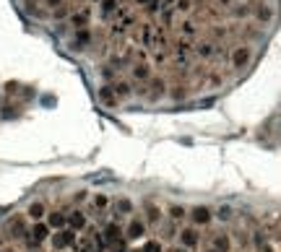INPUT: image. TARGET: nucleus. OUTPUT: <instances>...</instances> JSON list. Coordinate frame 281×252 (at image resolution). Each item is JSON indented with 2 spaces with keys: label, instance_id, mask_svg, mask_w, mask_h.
Masks as SVG:
<instances>
[{
  "label": "nucleus",
  "instance_id": "18",
  "mask_svg": "<svg viewBox=\"0 0 281 252\" xmlns=\"http://www.w3.org/2000/svg\"><path fill=\"white\" fill-rule=\"evenodd\" d=\"M252 18H255L258 24H268V21L273 18L271 6H265V3H255V8H252Z\"/></svg>",
  "mask_w": 281,
  "mask_h": 252
},
{
  "label": "nucleus",
  "instance_id": "25",
  "mask_svg": "<svg viewBox=\"0 0 281 252\" xmlns=\"http://www.w3.org/2000/svg\"><path fill=\"white\" fill-rule=\"evenodd\" d=\"M141 250L143 252H164V247H162V242H159V240H146L141 244Z\"/></svg>",
  "mask_w": 281,
  "mask_h": 252
},
{
  "label": "nucleus",
  "instance_id": "4",
  "mask_svg": "<svg viewBox=\"0 0 281 252\" xmlns=\"http://www.w3.org/2000/svg\"><path fill=\"white\" fill-rule=\"evenodd\" d=\"M177 240H180V247H185L187 252H195L198 244H200V234L195 226H182L177 232Z\"/></svg>",
  "mask_w": 281,
  "mask_h": 252
},
{
  "label": "nucleus",
  "instance_id": "14",
  "mask_svg": "<svg viewBox=\"0 0 281 252\" xmlns=\"http://www.w3.org/2000/svg\"><path fill=\"white\" fill-rule=\"evenodd\" d=\"M110 206H112V198L104 195V192H97L91 198V210H89V214H107Z\"/></svg>",
  "mask_w": 281,
  "mask_h": 252
},
{
  "label": "nucleus",
  "instance_id": "24",
  "mask_svg": "<svg viewBox=\"0 0 281 252\" xmlns=\"http://www.w3.org/2000/svg\"><path fill=\"white\" fill-rule=\"evenodd\" d=\"M185 216H187V210H185L182 206H169V221L177 224V221H182Z\"/></svg>",
  "mask_w": 281,
  "mask_h": 252
},
{
  "label": "nucleus",
  "instance_id": "9",
  "mask_svg": "<svg viewBox=\"0 0 281 252\" xmlns=\"http://www.w3.org/2000/svg\"><path fill=\"white\" fill-rule=\"evenodd\" d=\"M138 91H141V94H146L149 99H159V96L167 94V81H164V78H159V76H154L151 81L146 84L143 88H138Z\"/></svg>",
  "mask_w": 281,
  "mask_h": 252
},
{
  "label": "nucleus",
  "instance_id": "12",
  "mask_svg": "<svg viewBox=\"0 0 281 252\" xmlns=\"http://www.w3.org/2000/svg\"><path fill=\"white\" fill-rule=\"evenodd\" d=\"M211 218H213V210L206 208V206H195L190 210V221L195 224V226H206V224H211Z\"/></svg>",
  "mask_w": 281,
  "mask_h": 252
},
{
  "label": "nucleus",
  "instance_id": "20",
  "mask_svg": "<svg viewBox=\"0 0 281 252\" xmlns=\"http://www.w3.org/2000/svg\"><path fill=\"white\" fill-rule=\"evenodd\" d=\"M112 91L117 94V99L123 102V99H128L133 94V86H130V81H125V78H117V81L112 84Z\"/></svg>",
  "mask_w": 281,
  "mask_h": 252
},
{
  "label": "nucleus",
  "instance_id": "30",
  "mask_svg": "<svg viewBox=\"0 0 281 252\" xmlns=\"http://www.w3.org/2000/svg\"><path fill=\"white\" fill-rule=\"evenodd\" d=\"M29 3H39V6H42V3H45V0H29Z\"/></svg>",
  "mask_w": 281,
  "mask_h": 252
},
{
  "label": "nucleus",
  "instance_id": "32",
  "mask_svg": "<svg viewBox=\"0 0 281 252\" xmlns=\"http://www.w3.org/2000/svg\"><path fill=\"white\" fill-rule=\"evenodd\" d=\"M125 3H130V0H125Z\"/></svg>",
  "mask_w": 281,
  "mask_h": 252
},
{
  "label": "nucleus",
  "instance_id": "21",
  "mask_svg": "<svg viewBox=\"0 0 281 252\" xmlns=\"http://www.w3.org/2000/svg\"><path fill=\"white\" fill-rule=\"evenodd\" d=\"M211 247L216 252H232V240L226 234H213L211 236Z\"/></svg>",
  "mask_w": 281,
  "mask_h": 252
},
{
  "label": "nucleus",
  "instance_id": "31",
  "mask_svg": "<svg viewBox=\"0 0 281 252\" xmlns=\"http://www.w3.org/2000/svg\"><path fill=\"white\" fill-rule=\"evenodd\" d=\"M206 252H216V250H213V247H208V250H206Z\"/></svg>",
  "mask_w": 281,
  "mask_h": 252
},
{
  "label": "nucleus",
  "instance_id": "16",
  "mask_svg": "<svg viewBox=\"0 0 281 252\" xmlns=\"http://www.w3.org/2000/svg\"><path fill=\"white\" fill-rule=\"evenodd\" d=\"M94 44V32L91 29H81L73 34V47L76 50H89Z\"/></svg>",
  "mask_w": 281,
  "mask_h": 252
},
{
  "label": "nucleus",
  "instance_id": "1",
  "mask_svg": "<svg viewBox=\"0 0 281 252\" xmlns=\"http://www.w3.org/2000/svg\"><path fill=\"white\" fill-rule=\"evenodd\" d=\"M76 242H78V232H73V229L52 232V236H50V244L55 252H68V250L76 247Z\"/></svg>",
  "mask_w": 281,
  "mask_h": 252
},
{
  "label": "nucleus",
  "instance_id": "27",
  "mask_svg": "<svg viewBox=\"0 0 281 252\" xmlns=\"http://www.w3.org/2000/svg\"><path fill=\"white\" fill-rule=\"evenodd\" d=\"M86 198H89V192H86V190H78V192L73 195V203H76L78 208H81V203L86 200Z\"/></svg>",
  "mask_w": 281,
  "mask_h": 252
},
{
  "label": "nucleus",
  "instance_id": "8",
  "mask_svg": "<svg viewBox=\"0 0 281 252\" xmlns=\"http://www.w3.org/2000/svg\"><path fill=\"white\" fill-rule=\"evenodd\" d=\"M250 60H252V52H250L247 44H239V47H234L229 52V65H232V68H237V70L239 68H247Z\"/></svg>",
  "mask_w": 281,
  "mask_h": 252
},
{
  "label": "nucleus",
  "instance_id": "5",
  "mask_svg": "<svg viewBox=\"0 0 281 252\" xmlns=\"http://www.w3.org/2000/svg\"><path fill=\"white\" fill-rule=\"evenodd\" d=\"M47 226L52 232H60V229H68V208H52L47 210Z\"/></svg>",
  "mask_w": 281,
  "mask_h": 252
},
{
  "label": "nucleus",
  "instance_id": "26",
  "mask_svg": "<svg viewBox=\"0 0 281 252\" xmlns=\"http://www.w3.org/2000/svg\"><path fill=\"white\" fill-rule=\"evenodd\" d=\"M232 214H234V210H232L229 206H221V208L216 210V218H219V221H229V218H232Z\"/></svg>",
  "mask_w": 281,
  "mask_h": 252
},
{
  "label": "nucleus",
  "instance_id": "23",
  "mask_svg": "<svg viewBox=\"0 0 281 252\" xmlns=\"http://www.w3.org/2000/svg\"><path fill=\"white\" fill-rule=\"evenodd\" d=\"M112 210H115V214H120V216H128V214L136 210V206H133L130 198H117V200L112 203Z\"/></svg>",
  "mask_w": 281,
  "mask_h": 252
},
{
  "label": "nucleus",
  "instance_id": "19",
  "mask_svg": "<svg viewBox=\"0 0 281 252\" xmlns=\"http://www.w3.org/2000/svg\"><path fill=\"white\" fill-rule=\"evenodd\" d=\"M252 8H255V6H252V3H234L232 8H229V16L232 18H247V16H252Z\"/></svg>",
  "mask_w": 281,
  "mask_h": 252
},
{
  "label": "nucleus",
  "instance_id": "29",
  "mask_svg": "<svg viewBox=\"0 0 281 252\" xmlns=\"http://www.w3.org/2000/svg\"><path fill=\"white\" fill-rule=\"evenodd\" d=\"M0 252H16V250H13V247H3V250H0Z\"/></svg>",
  "mask_w": 281,
  "mask_h": 252
},
{
  "label": "nucleus",
  "instance_id": "15",
  "mask_svg": "<svg viewBox=\"0 0 281 252\" xmlns=\"http://www.w3.org/2000/svg\"><path fill=\"white\" fill-rule=\"evenodd\" d=\"M26 218H29L32 224H37V221H45V218H47V206H45L42 200H34L29 208H26Z\"/></svg>",
  "mask_w": 281,
  "mask_h": 252
},
{
  "label": "nucleus",
  "instance_id": "13",
  "mask_svg": "<svg viewBox=\"0 0 281 252\" xmlns=\"http://www.w3.org/2000/svg\"><path fill=\"white\" fill-rule=\"evenodd\" d=\"M177 32H180V36H182V39H190V42H195L198 34H200L198 24H195V21H190V18H182V21L177 24Z\"/></svg>",
  "mask_w": 281,
  "mask_h": 252
},
{
  "label": "nucleus",
  "instance_id": "11",
  "mask_svg": "<svg viewBox=\"0 0 281 252\" xmlns=\"http://www.w3.org/2000/svg\"><path fill=\"white\" fill-rule=\"evenodd\" d=\"M29 236L32 240L42 247L45 242H50V236H52V229L47 226V221H37V224H32L29 226Z\"/></svg>",
  "mask_w": 281,
  "mask_h": 252
},
{
  "label": "nucleus",
  "instance_id": "28",
  "mask_svg": "<svg viewBox=\"0 0 281 252\" xmlns=\"http://www.w3.org/2000/svg\"><path fill=\"white\" fill-rule=\"evenodd\" d=\"M167 252H187L185 247H172V250H167Z\"/></svg>",
  "mask_w": 281,
  "mask_h": 252
},
{
  "label": "nucleus",
  "instance_id": "2",
  "mask_svg": "<svg viewBox=\"0 0 281 252\" xmlns=\"http://www.w3.org/2000/svg\"><path fill=\"white\" fill-rule=\"evenodd\" d=\"M91 226V221H89V210H84V208H68V229H73V232H86Z\"/></svg>",
  "mask_w": 281,
  "mask_h": 252
},
{
  "label": "nucleus",
  "instance_id": "7",
  "mask_svg": "<svg viewBox=\"0 0 281 252\" xmlns=\"http://www.w3.org/2000/svg\"><path fill=\"white\" fill-rule=\"evenodd\" d=\"M128 73H130L133 81H138V84L146 86V84L154 78V65H151L149 60H146V62H133V68H130Z\"/></svg>",
  "mask_w": 281,
  "mask_h": 252
},
{
  "label": "nucleus",
  "instance_id": "22",
  "mask_svg": "<svg viewBox=\"0 0 281 252\" xmlns=\"http://www.w3.org/2000/svg\"><path fill=\"white\" fill-rule=\"evenodd\" d=\"M99 102H102V104H107V107H115V104H120V99H117V94L112 91V86H110V84H104V86L99 88Z\"/></svg>",
  "mask_w": 281,
  "mask_h": 252
},
{
  "label": "nucleus",
  "instance_id": "3",
  "mask_svg": "<svg viewBox=\"0 0 281 252\" xmlns=\"http://www.w3.org/2000/svg\"><path fill=\"white\" fill-rule=\"evenodd\" d=\"M91 16H94V10L89 6H81V8H76L73 10V16L68 18V26H73L76 32H81V29H91Z\"/></svg>",
  "mask_w": 281,
  "mask_h": 252
},
{
  "label": "nucleus",
  "instance_id": "10",
  "mask_svg": "<svg viewBox=\"0 0 281 252\" xmlns=\"http://www.w3.org/2000/svg\"><path fill=\"white\" fill-rule=\"evenodd\" d=\"M29 226L32 224H26V218L24 216H13V218H8V232H11V240H24L26 234H29Z\"/></svg>",
  "mask_w": 281,
  "mask_h": 252
},
{
  "label": "nucleus",
  "instance_id": "17",
  "mask_svg": "<svg viewBox=\"0 0 281 252\" xmlns=\"http://www.w3.org/2000/svg\"><path fill=\"white\" fill-rule=\"evenodd\" d=\"M143 221L149 224V226H156V224L162 221V208L156 203H146L143 206Z\"/></svg>",
  "mask_w": 281,
  "mask_h": 252
},
{
  "label": "nucleus",
  "instance_id": "6",
  "mask_svg": "<svg viewBox=\"0 0 281 252\" xmlns=\"http://www.w3.org/2000/svg\"><path fill=\"white\" fill-rule=\"evenodd\" d=\"M149 232V224L143 221V216H130L125 224V236L128 240H143V234Z\"/></svg>",
  "mask_w": 281,
  "mask_h": 252
}]
</instances>
